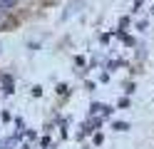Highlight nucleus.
Instances as JSON below:
<instances>
[{
  "label": "nucleus",
  "mask_w": 154,
  "mask_h": 149,
  "mask_svg": "<svg viewBox=\"0 0 154 149\" xmlns=\"http://www.w3.org/2000/svg\"><path fill=\"white\" fill-rule=\"evenodd\" d=\"M15 0H0V8H13Z\"/></svg>",
  "instance_id": "f257e3e1"
}]
</instances>
